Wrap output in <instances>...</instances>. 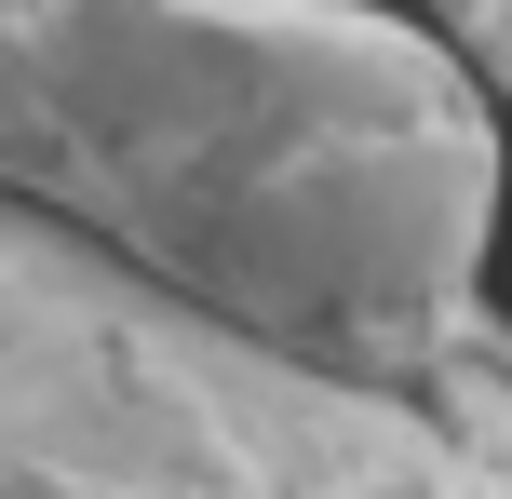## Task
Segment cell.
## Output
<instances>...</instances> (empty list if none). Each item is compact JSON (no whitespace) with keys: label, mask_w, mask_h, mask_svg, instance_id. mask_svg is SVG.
<instances>
[{"label":"cell","mask_w":512,"mask_h":499,"mask_svg":"<svg viewBox=\"0 0 512 499\" xmlns=\"http://www.w3.org/2000/svg\"><path fill=\"white\" fill-rule=\"evenodd\" d=\"M0 176L256 351L418 365L486 311L512 122L405 0H0Z\"/></svg>","instance_id":"6da1fadb"},{"label":"cell","mask_w":512,"mask_h":499,"mask_svg":"<svg viewBox=\"0 0 512 499\" xmlns=\"http://www.w3.org/2000/svg\"><path fill=\"white\" fill-rule=\"evenodd\" d=\"M0 499H512V324L256 351L0 176Z\"/></svg>","instance_id":"7a4b0ae2"},{"label":"cell","mask_w":512,"mask_h":499,"mask_svg":"<svg viewBox=\"0 0 512 499\" xmlns=\"http://www.w3.org/2000/svg\"><path fill=\"white\" fill-rule=\"evenodd\" d=\"M405 14H418V27H445V54L486 81L499 122H512V0H405Z\"/></svg>","instance_id":"3957f363"}]
</instances>
